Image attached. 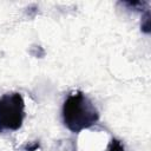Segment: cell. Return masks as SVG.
Listing matches in <instances>:
<instances>
[{"label": "cell", "instance_id": "3957f363", "mask_svg": "<svg viewBox=\"0 0 151 151\" xmlns=\"http://www.w3.org/2000/svg\"><path fill=\"white\" fill-rule=\"evenodd\" d=\"M125 6H127L129 8H132L134 11H140L143 9L147 4L145 1H127V2H124Z\"/></svg>", "mask_w": 151, "mask_h": 151}, {"label": "cell", "instance_id": "7a4b0ae2", "mask_svg": "<svg viewBox=\"0 0 151 151\" xmlns=\"http://www.w3.org/2000/svg\"><path fill=\"white\" fill-rule=\"evenodd\" d=\"M25 118V101L19 92L5 93L0 97V132L17 131Z\"/></svg>", "mask_w": 151, "mask_h": 151}, {"label": "cell", "instance_id": "277c9868", "mask_svg": "<svg viewBox=\"0 0 151 151\" xmlns=\"http://www.w3.org/2000/svg\"><path fill=\"white\" fill-rule=\"evenodd\" d=\"M106 151H125V150H124L123 144H122L118 139L113 138V139L111 140V143H110V145H109V147H107Z\"/></svg>", "mask_w": 151, "mask_h": 151}, {"label": "cell", "instance_id": "5b68a950", "mask_svg": "<svg viewBox=\"0 0 151 151\" xmlns=\"http://www.w3.org/2000/svg\"><path fill=\"white\" fill-rule=\"evenodd\" d=\"M140 27H142V31H143L144 33H150V12H149V11L145 13Z\"/></svg>", "mask_w": 151, "mask_h": 151}, {"label": "cell", "instance_id": "6da1fadb", "mask_svg": "<svg viewBox=\"0 0 151 151\" xmlns=\"http://www.w3.org/2000/svg\"><path fill=\"white\" fill-rule=\"evenodd\" d=\"M99 119V112L91 99L81 91L70 94L63 105V122L65 126L78 133L94 125Z\"/></svg>", "mask_w": 151, "mask_h": 151}]
</instances>
